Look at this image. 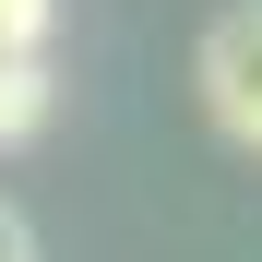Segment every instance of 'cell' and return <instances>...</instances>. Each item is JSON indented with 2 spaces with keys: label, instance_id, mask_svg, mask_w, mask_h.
Segmentation results:
<instances>
[{
  "label": "cell",
  "instance_id": "obj_4",
  "mask_svg": "<svg viewBox=\"0 0 262 262\" xmlns=\"http://www.w3.org/2000/svg\"><path fill=\"white\" fill-rule=\"evenodd\" d=\"M0 262H36V227H24L12 203H0Z\"/></svg>",
  "mask_w": 262,
  "mask_h": 262
},
{
  "label": "cell",
  "instance_id": "obj_1",
  "mask_svg": "<svg viewBox=\"0 0 262 262\" xmlns=\"http://www.w3.org/2000/svg\"><path fill=\"white\" fill-rule=\"evenodd\" d=\"M191 83H203L214 131L262 155V0H238V12H214V24H203V60H191Z\"/></svg>",
  "mask_w": 262,
  "mask_h": 262
},
{
  "label": "cell",
  "instance_id": "obj_2",
  "mask_svg": "<svg viewBox=\"0 0 262 262\" xmlns=\"http://www.w3.org/2000/svg\"><path fill=\"white\" fill-rule=\"evenodd\" d=\"M48 107H60L48 60H0V155H12V143H36V131H48Z\"/></svg>",
  "mask_w": 262,
  "mask_h": 262
},
{
  "label": "cell",
  "instance_id": "obj_3",
  "mask_svg": "<svg viewBox=\"0 0 262 262\" xmlns=\"http://www.w3.org/2000/svg\"><path fill=\"white\" fill-rule=\"evenodd\" d=\"M0 60H48V0H0Z\"/></svg>",
  "mask_w": 262,
  "mask_h": 262
}]
</instances>
